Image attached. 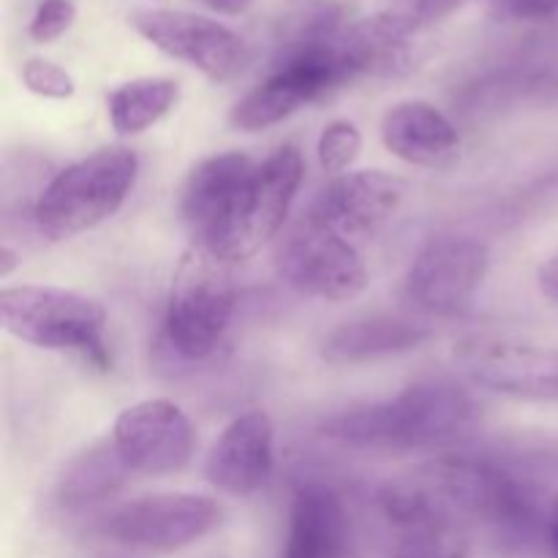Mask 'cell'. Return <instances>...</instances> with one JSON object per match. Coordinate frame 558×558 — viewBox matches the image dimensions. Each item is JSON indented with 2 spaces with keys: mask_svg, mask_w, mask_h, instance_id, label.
<instances>
[{
  "mask_svg": "<svg viewBox=\"0 0 558 558\" xmlns=\"http://www.w3.org/2000/svg\"><path fill=\"white\" fill-rule=\"evenodd\" d=\"M474 423V401L452 381L428 379L396 398L349 409L325 423L327 439L363 452H430L461 439Z\"/></svg>",
  "mask_w": 558,
  "mask_h": 558,
  "instance_id": "obj_1",
  "label": "cell"
},
{
  "mask_svg": "<svg viewBox=\"0 0 558 558\" xmlns=\"http://www.w3.org/2000/svg\"><path fill=\"white\" fill-rule=\"evenodd\" d=\"M140 174V158L123 145L101 147L60 169L33 205L36 229L49 240H69L98 227L123 207Z\"/></svg>",
  "mask_w": 558,
  "mask_h": 558,
  "instance_id": "obj_2",
  "label": "cell"
},
{
  "mask_svg": "<svg viewBox=\"0 0 558 558\" xmlns=\"http://www.w3.org/2000/svg\"><path fill=\"white\" fill-rule=\"evenodd\" d=\"M3 330L49 352H76L96 365L109 368L107 308L87 294L60 287H9L0 292Z\"/></svg>",
  "mask_w": 558,
  "mask_h": 558,
  "instance_id": "obj_3",
  "label": "cell"
},
{
  "mask_svg": "<svg viewBox=\"0 0 558 558\" xmlns=\"http://www.w3.org/2000/svg\"><path fill=\"white\" fill-rule=\"evenodd\" d=\"M238 308L229 265L210 251L191 245L178 262L163 314V341L185 363L213 357L223 343Z\"/></svg>",
  "mask_w": 558,
  "mask_h": 558,
  "instance_id": "obj_4",
  "label": "cell"
},
{
  "mask_svg": "<svg viewBox=\"0 0 558 558\" xmlns=\"http://www.w3.org/2000/svg\"><path fill=\"white\" fill-rule=\"evenodd\" d=\"M303 178V153L294 145H281L265 161L256 163L240 189L232 218L213 248V256L232 265L248 259L262 245L270 243L287 223Z\"/></svg>",
  "mask_w": 558,
  "mask_h": 558,
  "instance_id": "obj_5",
  "label": "cell"
},
{
  "mask_svg": "<svg viewBox=\"0 0 558 558\" xmlns=\"http://www.w3.org/2000/svg\"><path fill=\"white\" fill-rule=\"evenodd\" d=\"M276 270L305 298L349 303L368 287V267L352 240L305 213L276 248Z\"/></svg>",
  "mask_w": 558,
  "mask_h": 558,
  "instance_id": "obj_6",
  "label": "cell"
},
{
  "mask_svg": "<svg viewBox=\"0 0 558 558\" xmlns=\"http://www.w3.org/2000/svg\"><path fill=\"white\" fill-rule=\"evenodd\" d=\"M221 505L210 496L169 490L114 507L101 521V532L125 548L174 554L205 539L221 526Z\"/></svg>",
  "mask_w": 558,
  "mask_h": 558,
  "instance_id": "obj_7",
  "label": "cell"
},
{
  "mask_svg": "<svg viewBox=\"0 0 558 558\" xmlns=\"http://www.w3.org/2000/svg\"><path fill=\"white\" fill-rule=\"evenodd\" d=\"M490 267V251L469 234H439L414 254L403 292L428 316H458L474 303Z\"/></svg>",
  "mask_w": 558,
  "mask_h": 558,
  "instance_id": "obj_8",
  "label": "cell"
},
{
  "mask_svg": "<svg viewBox=\"0 0 558 558\" xmlns=\"http://www.w3.org/2000/svg\"><path fill=\"white\" fill-rule=\"evenodd\" d=\"M129 25L147 44L169 58L194 65L216 85L232 82L248 60L245 41L232 27L194 11L134 9L129 14Z\"/></svg>",
  "mask_w": 558,
  "mask_h": 558,
  "instance_id": "obj_9",
  "label": "cell"
},
{
  "mask_svg": "<svg viewBox=\"0 0 558 558\" xmlns=\"http://www.w3.org/2000/svg\"><path fill=\"white\" fill-rule=\"evenodd\" d=\"M112 439L134 474L169 477L194 458L196 428L189 414L167 398H150L118 414Z\"/></svg>",
  "mask_w": 558,
  "mask_h": 558,
  "instance_id": "obj_10",
  "label": "cell"
},
{
  "mask_svg": "<svg viewBox=\"0 0 558 558\" xmlns=\"http://www.w3.org/2000/svg\"><path fill=\"white\" fill-rule=\"evenodd\" d=\"M461 363L474 385L518 401H558V349L477 338L463 343Z\"/></svg>",
  "mask_w": 558,
  "mask_h": 558,
  "instance_id": "obj_11",
  "label": "cell"
},
{
  "mask_svg": "<svg viewBox=\"0 0 558 558\" xmlns=\"http://www.w3.org/2000/svg\"><path fill=\"white\" fill-rule=\"evenodd\" d=\"M407 199V180L385 169L338 174L311 205L308 216L347 240L379 234Z\"/></svg>",
  "mask_w": 558,
  "mask_h": 558,
  "instance_id": "obj_12",
  "label": "cell"
},
{
  "mask_svg": "<svg viewBox=\"0 0 558 558\" xmlns=\"http://www.w3.org/2000/svg\"><path fill=\"white\" fill-rule=\"evenodd\" d=\"M276 469V425L262 409L238 414L213 441L205 477L229 496H254L270 483Z\"/></svg>",
  "mask_w": 558,
  "mask_h": 558,
  "instance_id": "obj_13",
  "label": "cell"
},
{
  "mask_svg": "<svg viewBox=\"0 0 558 558\" xmlns=\"http://www.w3.org/2000/svg\"><path fill=\"white\" fill-rule=\"evenodd\" d=\"M254 167L256 163L245 153H218L191 169L180 191V218L191 245L213 254Z\"/></svg>",
  "mask_w": 558,
  "mask_h": 558,
  "instance_id": "obj_14",
  "label": "cell"
},
{
  "mask_svg": "<svg viewBox=\"0 0 558 558\" xmlns=\"http://www.w3.org/2000/svg\"><path fill=\"white\" fill-rule=\"evenodd\" d=\"M354 529L341 494L325 483H305L289 507L281 558H352Z\"/></svg>",
  "mask_w": 558,
  "mask_h": 558,
  "instance_id": "obj_15",
  "label": "cell"
},
{
  "mask_svg": "<svg viewBox=\"0 0 558 558\" xmlns=\"http://www.w3.org/2000/svg\"><path fill=\"white\" fill-rule=\"evenodd\" d=\"M387 150L403 163L425 169H447L461 156V134L456 123L423 98L392 104L379 125Z\"/></svg>",
  "mask_w": 558,
  "mask_h": 558,
  "instance_id": "obj_16",
  "label": "cell"
},
{
  "mask_svg": "<svg viewBox=\"0 0 558 558\" xmlns=\"http://www.w3.org/2000/svg\"><path fill=\"white\" fill-rule=\"evenodd\" d=\"M430 338H434V330L423 322L390 314H371L336 327L322 343V357L330 365H363L414 352Z\"/></svg>",
  "mask_w": 558,
  "mask_h": 558,
  "instance_id": "obj_17",
  "label": "cell"
},
{
  "mask_svg": "<svg viewBox=\"0 0 558 558\" xmlns=\"http://www.w3.org/2000/svg\"><path fill=\"white\" fill-rule=\"evenodd\" d=\"M338 49L352 80L357 76L392 80L412 69L414 31L376 11L343 27L338 36Z\"/></svg>",
  "mask_w": 558,
  "mask_h": 558,
  "instance_id": "obj_18",
  "label": "cell"
},
{
  "mask_svg": "<svg viewBox=\"0 0 558 558\" xmlns=\"http://www.w3.org/2000/svg\"><path fill=\"white\" fill-rule=\"evenodd\" d=\"M131 474L114 439H101L65 463L54 496L65 510H90L118 496Z\"/></svg>",
  "mask_w": 558,
  "mask_h": 558,
  "instance_id": "obj_19",
  "label": "cell"
},
{
  "mask_svg": "<svg viewBox=\"0 0 558 558\" xmlns=\"http://www.w3.org/2000/svg\"><path fill=\"white\" fill-rule=\"evenodd\" d=\"M180 101V85L169 76H140L107 96L109 123L118 134L134 136L153 129Z\"/></svg>",
  "mask_w": 558,
  "mask_h": 558,
  "instance_id": "obj_20",
  "label": "cell"
},
{
  "mask_svg": "<svg viewBox=\"0 0 558 558\" xmlns=\"http://www.w3.org/2000/svg\"><path fill=\"white\" fill-rule=\"evenodd\" d=\"M472 548L458 526H428L403 532L392 558H469Z\"/></svg>",
  "mask_w": 558,
  "mask_h": 558,
  "instance_id": "obj_21",
  "label": "cell"
},
{
  "mask_svg": "<svg viewBox=\"0 0 558 558\" xmlns=\"http://www.w3.org/2000/svg\"><path fill=\"white\" fill-rule=\"evenodd\" d=\"M363 150V134L352 120H332L325 125L316 145L319 167L330 174H347Z\"/></svg>",
  "mask_w": 558,
  "mask_h": 558,
  "instance_id": "obj_22",
  "label": "cell"
},
{
  "mask_svg": "<svg viewBox=\"0 0 558 558\" xmlns=\"http://www.w3.org/2000/svg\"><path fill=\"white\" fill-rule=\"evenodd\" d=\"M22 85L41 98L52 101H69L76 93V82L63 65L47 58H27L22 63Z\"/></svg>",
  "mask_w": 558,
  "mask_h": 558,
  "instance_id": "obj_23",
  "label": "cell"
},
{
  "mask_svg": "<svg viewBox=\"0 0 558 558\" xmlns=\"http://www.w3.org/2000/svg\"><path fill=\"white\" fill-rule=\"evenodd\" d=\"M461 3L463 0H376V11L417 33L450 16Z\"/></svg>",
  "mask_w": 558,
  "mask_h": 558,
  "instance_id": "obj_24",
  "label": "cell"
},
{
  "mask_svg": "<svg viewBox=\"0 0 558 558\" xmlns=\"http://www.w3.org/2000/svg\"><path fill=\"white\" fill-rule=\"evenodd\" d=\"M76 20L74 0H41L36 5L27 25V36L36 44H52L58 41L63 33L71 31Z\"/></svg>",
  "mask_w": 558,
  "mask_h": 558,
  "instance_id": "obj_25",
  "label": "cell"
},
{
  "mask_svg": "<svg viewBox=\"0 0 558 558\" xmlns=\"http://www.w3.org/2000/svg\"><path fill=\"white\" fill-rule=\"evenodd\" d=\"M558 14V0H490V16L499 22H543Z\"/></svg>",
  "mask_w": 558,
  "mask_h": 558,
  "instance_id": "obj_26",
  "label": "cell"
},
{
  "mask_svg": "<svg viewBox=\"0 0 558 558\" xmlns=\"http://www.w3.org/2000/svg\"><path fill=\"white\" fill-rule=\"evenodd\" d=\"M537 287H539V292L545 294V298L558 303V251H556V254H550L548 259L539 265Z\"/></svg>",
  "mask_w": 558,
  "mask_h": 558,
  "instance_id": "obj_27",
  "label": "cell"
},
{
  "mask_svg": "<svg viewBox=\"0 0 558 558\" xmlns=\"http://www.w3.org/2000/svg\"><path fill=\"white\" fill-rule=\"evenodd\" d=\"M202 3L210 5L213 11H218V14L240 16L251 9V3H254V0H202Z\"/></svg>",
  "mask_w": 558,
  "mask_h": 558,
  "instance_id": "obj_28",
  "label": "cell"
},
{
  "mask_svg": "<svg viewBox=\"0 0 558 558\" xmlns=\"http://www.w3.org/2000/svg\"><path fill=\"white\" fill-rule=\"evenodd\" d=\"M545 539H548V550L550 558H558V496L550 501V512H548V529H545Z\"/></svg>",
  "mask_w": 558,
  "mask_h": 558,
  "instance_id": "obj_29",
  "label": "cell"
},
{
  "mask_svg": "<svg viewBox=\"0 0 558 558\" xmlns=\"http://www.w3.org/2000/svg\"><path fill=\"white\" fill-rule=\"evenodd\" d=\"M16 265H20V254L11 245H3L0 248V278H9L16 270Z\"/></svg>",
  "mask_w": 558,
  "mask_h": 558,
  "instance_id": "obj_30",
  "label": "cell"
}]
</instances>
